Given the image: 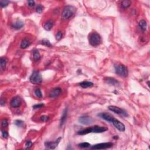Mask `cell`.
Instances as JSON below:
<instances>
[{"label":"cell","mask_w":150,"mask_h":150,"mask_svg":"<svg viewBox=\"0 0 150 150\" xmlns=\"http://www.w3.org/2000/svg\"><path fill=\"white\" fill-rule=\"evenodd\" d=\"M89 41L90 44L93 46H97L101 43V38L100 35L96 32H93L89 35Z\"/></svg>","instance_id":"obj_1"},{"label":"cell","mask_w":150,"mask_h":150,"mask_svg":"<svg viewBox=\"0 0 150 150\" xmlns=\"http://www.w3.org/2000/svg\"><path fill=\"white\" fill-rule=\"evenodd\" d=\"M116 73L121 77H126L128 76V69L127 67L122 64H116L114 65Z\"/></svg>","instance_id":"obj_2"},{"label":"cell","mask_w":150,"mask_h":150,"mask_svg":"<svg viewBox=\"0 0 150 150\" xmlns=\"http://www.w3.org/2000/svg\"><path fill=\"white\" fill-rule=\"evenodd\" d=\"M31 83L33 84H40L42 82V76L38 71H34L32 72L29 78Z\"/></svg>","instance_id":"obj_3"},{"label":"cell","mask_w":150,"mask_h":150,"mask_svg":"<svg viewBox=\"0 0 150 150\" xmlns=\"http://www.w3.org/2000/svg\"><path fill=\"white\" fill-rule=\"evenodd\" d=\"M75 11V8L73 7L67 5L65 7L62 12V18L64 19H67L70 18L73 15Z\"/></svg>","instance_id":"obj_4"},{"label":"cell","mask_w":150,"mask_h":150,"mask_svg":"<svg viewBox=\"0 0 150 150\" xmlns=\"http://www.w3.org/2000/svg\"><path fill=\"white\" fill-rule=\"evenodd\" d=\"M113 144L111 142H105V143H100L93 145L92 147V149L93 150H103L107 149V148H111L113 147Z\"/></svg>","instance_id":"obj_5"},{"label":"cell","mask_w":150,"mask_h":150,"mask_svg":"<svg viewBox=\"0 0 150 150\" xmlns=\"http://www.w3.org/2000/svg\"><path fill=\"white\" fill-rule=\"evenodd\" d=\"M108 108L110 111H113V113H116V114H120V115H123L124 116H128L127 115V113L125 112L124 110L121 109V108H120L118 107H116L115 106H110Z\"/></svg>","instance_id":"obj_6"},{"label":"cell","mask_w":150,"mask_h":150,"mask_svg":"<svg viewBox=\"0 0 150 150\" xmlns=\"http://www.w3.org/2000/svg\"><path fill=\"white\" fill-rule=\"evenodd\" d=\"M97 116H98V117H100V118H102L103 120H105L106 121H108V122L110 123H112L113 120L114 119V117H113L111 114L107 113H99V114H97Z\"/></svg>","instance_id":"obj_7"},{"label":"cell","mask_w":150,"mask_h":150,"mask_svg":"<svg viewBox=\"0 0 150 150\" xmlns=\"http://www.w3.org/2000/svg\"><path fill=\"white\" fill-rule=\"evenodd\" d=\"M79 123L83 125H89L91 124L94 122V120L91 117H87V116H82L79 119Z\"/></svg>","instance_id":"obj_8"},{"label":"cell","mask_w":150,"mask_h":150,"mask_svg":"<svg viewBox=\"0 0 150 150\" xmlns=\"http://www.w3.org/2000/svg\"><path fill=\"white\" fill-rule=\"evenodd\" d=\"M112 123L113 124V125H114V126L115 127L117 130H119L120 131L123 132V131H125V125H124L123 123L120 122L119 120L115 119V118H114V119L113 120Z\"/></svg>","instance_id":"obj_9"},{"label":"cell","mask_w":150,"mask_h":150,"mask_svg":"<svg viewBox=\"0 0 150 150\" xmlns=\"http://www.w3.org/2000/svg\"><path fill=\"white\" fill-rule=\"evenodd\" d=\"M21 103H22V100H21V97L19 96H15L11 100V107L16 108V107H18L21 106Z\"/></svg>","instance_id":"obj_10"},{"label":"cell","mask_w":150,"mask_h":150,"mask_svg":"<svg viewBox=\"0 0 150 150\" xmlns=\"http://www.w3.org/2000/svg\"><path fill=\"white\" fill-rule=\"evenodd\" d=\"M61 139V137H59V138H58L57 140H55V141H53V142H46L45 143V146L48 147V148H50V149H55L58 146L59 142H60Z\"/></svg>","instance_id":"obj_11"},{"label":"cell","mask_w":150,"mask_h":150,"mask_svg":"<svg viewBox=\"0 0 150 150\" xmlns=\"http://www.w3.org/2000/svg\"><path fill=\"white\" fill-rule=\"evenodd\" d=\"M62 92V90L60 88H55L53 89L50 92L49 94V97H52V98H54V97H57L59 96L60 93Z\"/></svg>","instance_id":"obj_12"},{"label":"cell","mask_w":150,"mask_h":150,"mask_svg":"<svg viewBox=\"0 0 150 150\" xmlns=\"http://www.w3.org/2000/svg\"><path fill=\"white\" fill-rule=\"evenodd\" d=\"M107 128H106L104 127H100L96 125L92 127V133H101L104 131H107Z\"/></svg>","instance_id":"obj_13"},{"label":"cell","mask_w":150,"mask_h":150,"mask_svg":"<svg viewBox=\"0 0 150 150\" xmlns=\"http://www.w3.org/2000/svg\"><path fill=\"white\" fill-rule=\"evenodd\" d=\"M24 25V23L21 20H17L15 21L14 24H12V28H14L15 29L18 30V29H20L21 28L23 27Z\"/></svg>","instance_id":"obj_14"},{"label":"cell","mask_w":150,"mask_h":150,"mask_svg":"<svg viewBox=\"0 0 150 150\" xmlns=\"http://www.w3.org/2000/svg\"><path fill=\"white\" fill-rule=\"evenodd\" d=\"M82 88H88V87H91L93 86V83L91 82H88V81H84L82 82L79 84Z\"/></svg>","instance_id":"obj_15"},{"label":"cell","mask_w":150,"mask_h":150,"mask_svg":"<svg viewBox=\"0 0 150 150\" xmlns=\"http://www.w3.org/2000/svg\"><path fill=\"white\" fill-rule=\"evenodd\" d=\"M90 133H92V127H89V128H85V129L80 130V131H78L77 134H79V135H86V134H87Z\"/></svg>","instance_id":"obj_16"},{"label":"cell","mask_w":150,"mask_h":150,"mask_svg":"<svg viewBox=\"0 0 150 150\" xmlns=\"http://www.w3.org/2000/svg\"><path fill=\"white\" fill-rule=\"evenodd\" d=\"M105 82L107 83L110 84H112V85H117L118 84V82L115 79L112 78V77H107L105 78Z\"/></svg>","instance_id":"obj_17"},{"label":"cell","mask_w":150,"mask_h":150,"mask_svg":"<svg viewBox=\"0 0 150 150\" xmlns=\"http://www.w3.org/2000/svg\"><path fill=\"white\" fill-rule=\"evenodd\" d=\"M53 22L51 21H48L44 24V26H43V28L46 31H49L51 30V29L53 27Z\"/></svg>","instance_id":"obj_18"},{"label":"cell","mask_w":150,"mask_h":150,"mask_svg":"<svg viewBox=\"0 0 150 150\" xmlns=\"http://www.w3.org/2000/svg\"><path fill=\"white\" fill-rule=\"evenodd\" d=\"M30 44L31 43L30 42H29V41L26 39V38H25V39H24L22 41V42H21V48H22V49H25V48L28 47V46L30 45Z\"/></svg>","instance_id":"obj_19"},{"label":"cell","mask_w":150,"mask_h":150,"mask_svg":"<svg viewBox=\"0 0 150 150\" xmlns=\"http://www.w3.org/2000/svg\"><path fill=\"white\" fill-rule=\"evenodd\" d=\"M67 108H66L63 111V114H62V116L61 117V119H60V126H62L63 124H64L65 120H66V117H67Z\"/></svg>","instance_id":"obj_20"},{"label":"cell","mask_w":150,"mask_h":150,"mask_svg":"<svg viewBox=\"0 0 150 150\" xmlns=\"http://www.w3.org/2000/svg\"><path fill=\"white\" fill-rule=\"evenodd\" d=\"M138 25H139V26L140 28V29H141L142 31H145L147 29V22L145 20H144V19H142V20H141L139 22V24H138Z\"/></svg>","instance_id":"obj_21"},{"label":"cell","mask_w":150,"mask_h":150,"mask_svg":"<svg viewBox=\"0 0 150 150\" xmlns=\"http://www.w3.org/2000/svg\"><path fill=\"white\" fill-rule=\"evenodd\" d=\"M33 59L35 61H38L41 59L40 53L37 49H34L33 50Z\"/></svg>","instance_id":"obj_22"},{"label":"cell","mask_w":150,"mask_h":150,"mask_svg":"<svg viewBox=\"0 0 150 150\" xmlns=\"http://www.w3.org/2000/svg\"><path fill=\"white\" fill-rule=\"evenodd\" d=\"M0 64H1V67L3 70L5 69L7 65V60L5 58H1L0 59Z\"/></svg>","instance_id":"obj_23"},{"label":"cell","mask_w":150,"mask_h":150,"mask_svg":"<svg viewBox=\"0 0 150 150\" xmlns=\"http://www.w3.org/2000/svg\"><path fill=\"white\" fill-rule=\"evenodd\" d=\"M41 44L45 45V46H47V47L50 48L52 46V45L51 43H50V42H49L48 39H43V40L41 41Z\"/></svg>","instance_id":"obj_24"},{"label":"cell","mask_w":150,"mask_h":150,"mask_svg":"<svg viewBox=\"0 0 150 150\" xmlns=\"http://www.w3.org/2000/svg\"><path fill=\"white\" fill-rule=\"evenodd\" d=\"M130 5H131V1H123L121 2V6L124 8H128L130 6Z\"/></svg>","instance_id":"obj_25"},{"label":"cell","mask_w":150,"mask_h":150,"mask_svg":"<svg viewBox=\"0 0 150 150\" xmlns=\"http://www.w3.org/2000/svg\"><path fill=\"white\" fill-rule=\"evenodd\" d=\"M15 124L18 127H24V122L23 121H22V120H17L15 121Z\"/></svg>","instance_id":"obj_26"},{"label":"cell","mask_w":150,"mask_h":150,"mask_svg":"<svg viewBox=\"0 0 150 150\" xmlns=\"http://www.w3.org/2000/svg\"><path fill=\"white\" fill-rule=\"evenodd\" d=\"M79 147H80V148H89L90 146V144L89 143H87V142H83V143H80L79 144Z\"/></svg>","instance_id":"obj_27"},{"label":"cell","mask_w":150,"mask_h":150,"mask_svg":"<svg viewBox=\"0 0 150 150\" xmlns=\"http://www.w3.org/2000/svg\"><path fill=\"white\" fill-rule=\"evenodd\" d=\"M9 3V1H5V0H1L0 1V5L2 7H5L7 6Z\"/></svg>","instance_id":"obj_28"},{"label":"cell","mask_w":150,"mask_h":150,"mask_svg":"<svg viewBox=\"0 0 150 150\" xmlns=\"http://www.w3.org/2000/svg\"><path fill=\"white\" fill-rule=\"evenodd\" d=\"M43 6H42V5H41V4H39V5H38V7H36V12H38V14H41L42 12V11H43Z\"/></svg>","instance_id":"obj_29"},{"label":"cell","mask_w":150,"mask_h":150,"mask_svg":"<svg viewBox=\"0 0 150 150\" xmlns=\"http://www.w3.org/2000/svg\"><path fill=\"white\" fill-rule=\"evenodd\" d=\"M35 95L37 96L38 97H39V98H42V93L41 92V91L39 89H36V90L35 91Z\"/></svg>","instance_id":"obj_30"},{"label":"cell","mask_w":150,"mask_h":150,"mask_svg":"<svg viewBox=\"0 0 150 150\" xmlns=\"http://www.w3.org/2000/svg\"><path fill=\"white\" fill-rule=\"evenodd\" d=\"M62 38V33L61 31H58V33H56V39L58 41L60 40L61 39V38Z\"/></svg>","instance_id":"obj_31"},{"label":"cell","mask_w":150,"mask_h":150,"mask_svg":"<svg viewBox=\"0 0 150 150\" xmlns=\"http://www.w3.org/2000/svg\"><path fill=\"white\" fill-rule=\"evenodd\" d=\"M32 143L30 140L27 141L26 142V143H25V148H26V149H28V148H29L30 147H32Z\"/></svg>","instance_id":"obj_32"},{"label":"cell","mask_w":150,"mask_h":150,"mask_svg":"<svg viewBox=\"0 0 150 150\" xmlns=\"http://www.w3.org/2000/svg\"><path fill=\"white\" fill-rule=\"evenodd\" d=\"M1 125H2V127H3V128H5V127H7L8 125V121H7V120L6 119H4L2 121V124H1Z\"/></svg>","instance_id":"obj_33"},{"label":"cell","mask_w":150,"mask_h":150,"mask_svg":"<svg viewBox=\"0 0 150 150\" xmlns=\"http://www.w3.org/2000/svg\"><path fill=\"white\" fill-rule=\"evenodd\" d=\"M43 106H44V104H36V105H34L33 106V109H38V108H40L41 107H42Z\"/></svg>","instance_id":"obj_34"},{"label":"cell","mask_w":150,"mask_h":150,"mask_svg":"<svg viewBox=\"0 0 150 150\" xmlns=\"http://www.w3.org/2000/svg\"><path fill=\"white\" fill-rule=\"evenodd\" d=\"M49 119V117L47 116H42L41 117V121H43V122H45V121H46L47 120Z\"/></svg>","instance_id":"obj_35"},{"label":"cell","mask_w":150,"mask_h":150,"mask_svg":"<svg viewBox=\"0 0 150 150\" xmlns=\"http://www.w3.org/2000/svg\"><path fill=\"white\" fill-rule=\"evenodd\" d=\"M28 4L29 7H34L35 5V2L34 1H28Z\"/></svg>","instance_id":"obj_36"},{"label":"cell","mask_w":150,"mask_h":150,"mask_svg":"<svg viewBox=\"0 0 150 150\" xmlns=\"http://www.w3.org/2000/svg\"><path fill=\"white\" fill-rule=\"evenodd\" d=\"M2 136L4 138H7V137H8V133H7V131L2 130Z\"/></svg>","instance_id":"obj_37"},{"label":"cell","mask_w":150,"mask_h":150,"mask_svg":"<svg viewBox=\"0 0 150 150\" xmlns=\"http://www.w3.org/2000/svg\"><path fill=\"white\" fill-rule=\"evenodd\" d=\"M5 104V101L4 100V101H3V99H1V106H3L4 104Z\"/></svg>","instance_id":"obj_38"}]
</instances>
